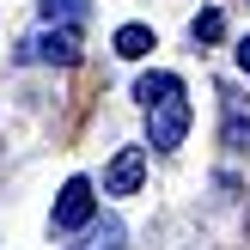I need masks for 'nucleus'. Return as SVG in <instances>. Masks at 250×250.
Segmentation results:
<instances>
[{
	"instance_id": "nucleus-1",
	"label": "nucleus",
	"mask_w": 250,
	"mask_h": 250,
	"mask_svg": "<svg viewBox=\"0 0 250 250\" xmlns=\"http://www.w3.org/2000/svg\"><path fill=\"white\" fill-rule=\"evenodd\" d=\"M134 98L146 104V134H153L159 153H171V146H183V134H189V98H183V80L177 73H141V85H134Z\"/></svg>"
},
{
	"instance_id": "nucleus-2",
	"label": "nucleus",
	"mask_w": 250,
	"mask_h": 250,
	"mask_svg": "<svg viewBox=\"0 0 250 250\" xmlns=\"http://www.w3.org/2000/svg\"><path fill=\"white\" fill-rule=\"evenodd\" d=\"M92 220H98L92 183H85V177H67V183H61V195H55V226H61V232H85Z\"/></svg>"
},
{
	"instance_id": "nucleus-3",
	"label": "nucleus",
	"mask_w": 250,
	"mask_h": 250,
	"mask_svg": "<svg viewBox=\"0 0 250 250\" xmlns=\"http://www.w3.org/2000/svg\"><path fill=\"white\" fill-rule=\"evenodd\" d=\"M24 61H55V67H73L80 61V31H67V24H49V31H37L31 43H24Z\"/></svg>"
},
{
	"instance_id": "nucleus-4",
	"label": "nucleus",
	"mask_w": 250,
	"mask_h": 250,
	"mask_svg": "<svg viewBox=\"0 0 250 250\" xmlns=\"http://www.w3.org/2000/svg\"><path fill=\"white\" fill-rule=\"evenodd\" d=\"M141 177H146V153L141 146H122V153L110 159V171H104V195H134Z\"/></svg>"
},
{
	"instance_id": "nucleus-5",
	"label": "nucleus",
	"mask_w": 250,
	"mask_h": 250,
	"mask_svg": "<svg viewBox=\"0 0 250 250\" xmlns=\"http://www.w3.org/2000/svg\"><path fill=\"white\" fill-rule=\"evenodd\" d=\"M122 244H128L122 220H92V226H85V238L73 244V250H122Z\"/></svg>"
},
{
	"instance_id": "nucleus-6",
	"label": "nucleus",
	"mask_w": 250,
	"mask_h": 250,
	"mask_svg": "<svg viewBox=\"0 0 250 250\" xmlns=\"http://www.w3.org/2000/svg\"><path fill=\"white\" fill-rule=\"evenodd\" d=\"M146 49H153V31H146V24H122L116 31V55L122 61H141Z\"/></svg>"
},
{
	"instance_id": "nucleus-7",
	"label": "nucleus",
	"mask_w": 250,
	"mask_h": 250,
	"mask_svg": "<svg viewBox=\"0 0 250 250\" xmlns=\"http://www.w3.org/2000/svg\"><path fill=\"white\" fill-rule=\"evenodd\" d=\"M43 19H85V0H43Z\"/></svg>"
},
{
	"instance_id": "nucleus-8",
	"label": "nucleus",
	"mask_w": 250,
	"mask_h": 250,
	"mask_svg": "<svg viewBox=\"0 0 250 250\" xmlns=\"http://www.w3.org/2000/svg\"><path fill=\"white\" fill-rule=\"evenodd\" d=\"M220 31H226V19H220V12H202V19H195V37H202V43H214Z\"/></svg>"
},
{
	"instance_id": "nucleus-9",
	"label": "nucleus",
	"mask_w": 250,
	"mask_h": 250,
	"mask_svg": "<svg viewBox=\"0 0 250 250\" xmlns=\"http://www.w3.org/2000/svg\"><path fill=\"white\" fill-rule=\"evenodd\" d=\"M238 67H244V80H250V37L238 43Z\"/></svg>"
}]
</instances>
